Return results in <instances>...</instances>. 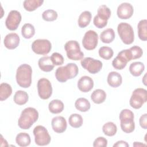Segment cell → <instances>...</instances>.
<instances>
[{
	"instance_id": "30",
	"label": "cell",
	"mask_w": 147,
	"mask_h": 147,
	"mask_svg": "<svg viewBox=\"0 0 147 147\" xmlns=\"http://www.w3.org/2000/svg\"><path fill=\"white\" fill-rule=\"evenodd\" d=\"M16 142L20 146L25 147L30 145L31 142L30 137L26 133H20L16 137Z\"/></svg>"
},
{
	"instance_id": "11",
	"label": "cell",
	"mask_w": 147,
	"mask_h": 147,
	"mask_svg": "<svg viewBox=\"0 0 147 147\" xmlns=\"http://www.w3.org/2000/svg\"><path fill=\"white\" fill-rule=\"evenodd\" d=\"M52 44L47 39H37L34 40L32 44V51L37 55H45L51 51Z\"/></svg>"
},
{
	"instance_id": "28",
	"label": "cell",
	"mask_w": 147,
	"mask_h": 147,
	"mask_svg": "<svg viewBox=\"0 0 147 147\" xmlns=\"http://www.w3.org/2000/svg\"><path fill=\"white\" fill-rule=\"evenodd\" d=\"M29 99V96L26 92L22 90H18L16 92L13 100L14 102L18 105H23L27 103Z\"/></svg>"
},
{
	"instance_id": "34",
	"label": "cell",
	"mask_w": 147,
	"mask_h": 147,
	"mask_svg": "<svg viewBox=\"0 0 147 147\" xmlns=\"http://www.w3.org/2000/svg\"><path fill=\"white\" fill-rule=\"evenodd\" d=\"M21 34L25 38L29 39L32 38L35 34L34 26L29 23L24 24L21 28Z\"/></svg>"
},
{
	"instance_id": "27",
	"label": "cell",
	"mask_w": 147,
	"mask_h": 147,
	"mask_svg": "<svg viewBox=\"0 0 147 147\" xmlns=\"http://www.w3.org/2000/svg\"><path fill=\"white\" fill-rule=\"evenodd\" d=\"M115 32L111 28H108L104 30L100 34V39L101 41L106 44L111 42L115 38Z\"/></svg>"
},
{
	"instance_id": "42",
	"label": "cell",
	"mask_w": 147,
	"mask_h": 147,
	"mask_svg": "<svg viewBox=\"0 0 147 147\" xmlns=\"http://www.w3.org/2000/svg\"><path fill=\"white\" fill-rule=\"evenodd\" d=\"M129 146V145L127 144V142H126V141L121 140V141H117L115 144H114L113 145V146H118V147H120V146H122V147H128Z\"/></svg>"
},
{
	"instance_id": "20",
	"label": "cell",
	"mask_w": 147,
	"mask_h": 147,
	"mask_svg": "<svg viewBox=\"0 0 147 147\" xmlns=\"http://www.w3.org/2000/svg\"><path fill=\"white\" fill-rule=\"evenodd\" d=\"M107 80L110 86L117 88L121 85L122 82V78L121 74L118 72L112 71L109 74Z\"/></svg>"
},
{
	"instance_id": "7",
	"label": "cell",
	"mask_w": 147,
	"mask_h": 147,
	"mask_svg": "<svg viewBox=\"0 0 147 147\" xmlns=\"http://www.w3.org/2000/svg\"><path fill=\"white\" fill-rule=\"evenodd\" d=\"M64 49L67 57L70 60L78 61L82 60L84 57V53L81 51L79 43L77 41H67L64 45Z\"/></svg>"
},
{
	"instance_id": "23",
	"label": "cell",
	"mask_w": 147,
	"mask_h": 147,
	"mask_svg": "<svg viewBox=\"0 0 147 147\" xmlns=\"http://www.w3.org/2000/svg\"><path fill=\"white\" fill-rule=\"evenodd\" d=\"M64 103L59 99H53L51 100L48 105V109L52 114H59L64 110Z\"/></svg>"
},
{
	"instance_id": "26",
	"label": "cell",
	"mask_w": 147,
	"mask_h": 147,
	"mask_svg": "<svg viewBox=\"0 0 147 147\" xmlns=\"http://www.w3.org/2000/svg\"><path fill=\"white\" fill-rule=\"evenodd\" d=\"M138 35L139 38L142 41L147 40V20H141L139 21L138 25Z\"/></svg>"
},
{
	"instance_id": "14",
	"label": "cell",
	"mask_w": 147,
	"mask_h": 147,
	"mask_svg": "<svg viewBox=\"0 0 147 147\" xmlns=\"http://www.w3.org/2000/svg\"><path fill=\"white\" fill-rule=\"evenodd\" d=\"M131 60L129 49H124L118 53L117 57L112 61V65L116 69L122 70L126 66L127 63Z\"/></svg>"
},
{
	"instance_id": "19",
	"label": "cell",
	"mask_w": 147,
	"mask_h": 147,
	"mask_svg": "<svg viewBox=\"0 0 147 147\" xmlns=\"http://www.w3.org/2000/svg\"><path fill=\"white\" fill-rule=\"evenodd\" d=\"M77 86L80 91L87 92L92 89L94 87V81L90 76H83L78 80Z\"/></svg>"
},
{
	"instance_id": "15",
	"label": "cell",
	"mask_w": 147,
	"mask_h": 147,
	"mask_svg": "<svg viewBox=\"0 0 147 147\" xmlns=\"http://www.w3.org/2000/svg\"><path fill=\"white\" fill-rule=\"evenodd\" d=\"M21 13L17 10H11L5 21V25L10 30H16L21 21Z\"/></svg>"
},
{
	"instance_id": "17",
	"label": "cell",
	"mask_w": 147,
	"mask_h": 147,
	"mask_svg": "<svg viewBox=\"0 0 147 147\" xmlns=\"http://www.w3.org/2000/svg\"><path fill=\"white\" fill-rule=\"evenodd\" d=\"M51 125L54 131L57 133H61L65 131L67 127V123L63 117L57 116L52 118Z\"/></svg>"
},
{
	"instance_id": "18",
	"label": "cell",
	"mask_w": 147,
	"mask_h": 147,
	"mask_svg": "<svg viewBox=\"0 0 147 147\" xmlns=\"http://www.w3.org/2000/svg\"><path fill=\"white\" fill-rule=\"evenodd\" d=\"M20 41V37L17 33H10L5 37L3 44L5 47L8 49H14L18 46Z\"/></svg>"
},
{
	"instance_id": "13",
	"label": "cell",
	"mask_w": 147,
	"mask_h": 147,
	"mask_svg": "<svg viewBox=\"0 0 147 147\" xmlns=\"http://www.w3.org/2000/svg\"><path fill=\"white\" fill-rule=\"evenodd\" d=\"M98 42V34L92 30H89L86 32L82 40V45L83 47L88 50L94 49Z\"/></svg>"
},
{
	"instance_id": "37",
	"label": "cell",
	"mask_w": 147,
	"mask_h": 147,
	"mask_svg": "<svg viewBox=\"0 0 147 147\" xmlns=\"http://www.w3.org/2000/svg\"><path fill=\"white\" fill-rule=\"evenodd\" d=\"M57 13L52 9H48L45 10L42 14V18L46 21H53L57 18Z\"/></svg>"
},
{
	"instance_id": "9",
	"label": "cell",
	"mask_w": 147,
	"mask_h": 147,
	"mask_svg": "<svg viewBox=\"0 0 147 147\" xmlns=\"http://www.w3.org/2000/svg\"><path fill=\"white\" fill-rule=\"evenodd\" d=\"M34 136L36 144L39 146L48 145L51 140V136L47 129L43 126L38 125L34 127L33 131Z\"/></svg>"
},
{
	"instance_id": "40",
	"label": "cell",
	"mask_w": 147,
	"mask_h": 147,
	"mask_svg": "<svg viewBox=\"0 0 147 147\" xmlns=\"http://www.w3.org/2000/svg\"><path fill=\"white\" fill-rule=\"evenodd\" d=\"M107 145V140L103 137H98L93 142L94 147H106Z\"/></svg>"
},
{
	"instance_id": "12",
	"label": "cell",
	"mask_w": 147,
	"mask_h": 147,
	"mask_svg": "<svg viewBox=\"0 0 147 147\" xmlns=\"http://www.w3.org/2000/svg\"><path fill=\"white\" fill-rule=\"evenodd\" d=\"M81 65L90 74H95L99 72L102 68V63L90 57H87L81 60Z\"/></svg>"
},
{
	"instance_id": "8",
	"label": "cell",
	"mask_w": 147,
	"mask_h": 147,
	"mask_svg": "<svg viewBox=\"0 0 147 147\" xmlns=\"http://www.w3.org/2000/svg\"><path fill=\"white\" fill-rule=\"evenodd\" d=\"M147 101V91L142 88L135 89L129 100L130 105L135 109H140Z\"/></svg>"
},
{
	"instance_id": "3",
	"label": "cell",
	"mask_w": 147,
	"mask_h": 147,
	"mask_svg": "<svg viewBox=\"0 0 147 147\" xmlns=\"http://www.w3.org/2000/svg\"><path fill=\"white\" fill-rule=\"evenodd\" d=\"M32 69L30 65L23 64L20 65L16 72V81L21 87L26 88L30 86L32 83Z\"/></svg>"
},
{
	"instance_id": "38",
	"label": "cell",
	"mask_w": 147,
	"mask_h": 147,
	"mask_svg": "<svg viewBox=\"0 0 147 147\" xmlns=\"http://www.w3.org/2000/svg\"><path fill=\"white\" fill-rule=\"evenodd\" d=\"M129 51L131 60L139 59L142 56L143 54V51L141 48L137 45L131 47L130 49H129Z\"/></svg>"
},
{
	"instance_id": "5",
	"label": "cell",
	"mask_w": 147,
	"mask_h": 147,
	"mask_svg": "<svg viewBox=\"0 0 147 147\" xmlns=\"http://www.w3.org/2000/svg\"><path fill=\"white\" fill-rule=\"evenodd\" d=\"M111 14V10L107 6L100 5L97 10V14L93 20L94 25L99 29L105 28L107 24V21L110 18Z\"/></svg>"
},
{
	"instance_id": "6",
	"label": "cell",
	"mask_w": 147,
	"mask_h": 147,
	"mask_svg": "<svg viewBox=\"0 0 147 147\" xmlns=\"http://www.w3.org/2000/svg\"><path fill=\"white\" fill-rule=\"evenodd\" d=\"M117 32L122 41L126 45L132 44L134 40V33L132 26L126 22L118 25Z\"/></svg>"
},
{
	"instance_id": "25",
	"label": "cell",
	"mask_w": 147,
	"mask_h": 147,
	"mask_svg": "<svg viewBox=\"0 0 147 147\" xmlns=\"http://www.w3.org/2000/svg\"><path fill=\"white\" fill-rule=\"evenodd\" d=\"M92 15L90 11H84L82 12L78 20V25L81 28H84L88 26L91 20Z\"/></svg>"
},
{
	"instance_id": "43",
	"label": "cell",
	"mask_w": 147,
	"mask_h": 147,
	"mask_svg": "<svg viewBox=\"0 0 147 147\" xmlns=\"http://www.w3.org/2000/svg\"><path fill=\"white\" fill-rule=\"evenodd\" d=\"M143 145H145V144H141V142H134V144H133V146H143Z\"/></svg>"
},
{
	"instance_id": "1",
	"label": "cell",
	"mask_w": 147,
	"mask_h": 147,
	"mask_svg": "<svg viewBox=\"0 0 147 147\" xmlns=\"http://www.w3.org/2000/svg\"><path fill=\"white\" fill-rule=\"evenodd\" d=\"M38 118V112L33 107L25 108L18 120V126L24 130L29 129Z\"/></svg>"
},
{
	"instance_id": "36",
	"label": "cell",
	"mask_w": 147,
	"mask_h": 147,
	"mask_svg": "<svg viewBox=\"0 0 147 147\" xmlns=\"http://www.w3.org/2000/svg\"><path fill=\"white\" fill-rule=\"evenodd\" d=\"M98 53L99 56L105 60L110 59L114 55V52L112 48L106 46L100 47L99 49Z\"/></svg>"
},
{
	"instance_id": "2",
	"label": "cell",
	"mask_w": 147,
	"mask_h": 147,
	"mask_svg": "<svg viewBox=\"0 0 147 147\" xmlns=\"http://www.w3.org/2000/svg\"><path fill=\"white\" fill-rule=\"evenodd\" d=\"M78 72L79 69L77 65L73 63H69L65 66L57 68L55 72V77L59 82L64 83L68 79L75 78Z\"/></svg>"
},
{
	"instance_id": "29",
	"label": "cell",
	"mask_w": 147,
	"mask_h": 147,
	"mask_svg": "<svg viewBox=\"0 0 147 147\" xmlns=\"http://www.w3.org/2000/svg\"><path fill=\"white\" fill-rule=\"evenodd\" d=\"M76 109L81 112H86L91 107L90 102L84 98H79L76 99L75 103Z\"/></svg>"
},
{
	"instance_id": "16",
	"label": "cell",
	"mask_w": 147,
	"mask_h": 147,
	"mask_svg": "<svg viewBox=\"0 0 147 147\" xmlns=\"http://www.w3.org/2000/svg\"><path fill=\"white\" fill-rule=\"evenodd\" d=\"M134 9L133 6L127 2H123L120 4L117 8V14L120 19L127 20L130 18L133 14Z\"/></svg>"
},
{
	"instance_id": "24",
	"label": "cell",
	"mask_w": 147,
	"mask_h": 147,
	"mask_svg": "<svg viewBox=\"0 0 147 147\" xmlns=\"http://www.w3.org/2000/svg\"><path fill=\"white\" fill-rule=\"evenodd\" d=\"M145 69L144 64L140 61L132 63L129 66V71L134 76H140Z\"/></svg>"
},
{
	"instance_id": "21",
	"label": "cell",
	"mask_w": 147,
	"mask_h": 147,
	"mask_svg": "<svg viewBox=\"0 0 147 147\" xmlns=\"http://www.w3.org/2000/svg\"><path fill=\"white\" fill-rule=\"evenodd\" d=\"M38 64L41 70L47 72L52 71L55 67L51 61L49 56H44L40 58L38 61Z\"/></svg>"
},
{
	"instance_id": "22",
	"label": "cell",
	"mask_w": 147,
	"mask_h": 147,
	"mask_svg": "<svg viewBox=\"0 0 147 147\" xmlns=\"http://www.w3.org/2000/svg\"><path fill=\"white\" fill-rule=\"evenodd\" d=\"M106 98V93L102 89H96L94 90L91 95L92 101L96 104H100L104 102Z\"/></svg>"
},
{
	"instance_id": "39",
	"label": "cell",
	"mask_w": 147,
	"mask_h": 147,
	"mask_svg": "<svg viewBox=\"0 0 147 147\" xmlns=\"http://www.w3.org/2000/svg\"><path fill=\"white\" fill-rule=\"evenodd\" d=\"M50 57L54 65H61L64 63L63 56L58 52L53 53Z\"/></svg>"
},
{
	"instance_id": "10",
	"label": "cell",
	"mask_w": 147,
	"mask_h": 147,
	"mask_svg": "<svg viewBox=\"0 0 147 147\" xmlns=\"http://www.w3.org/2000/svg\"><path fill=\"white\" fill-rule=\"evenodd\" d=\"M38 94L42 99H49L52 94V87L50 81L44 78H41L37 82Z\"/></svg>"
},
{
	"instance_id": "33",
	"label": "cell",
	"mask_w": 147,
	"mask_h": 147,
	"mask_svg": "<svg viewBox=\"0 0 147 147\" xmlns=\"http://www.w3.org/2000/svg\"><path fill=\"white\" fill-rule=\"evenodd\" d=\"M68 122L71 126L74 128H79L82 126L83 123V119L81 115L79 114H72L68 118Z\"/></svg>"
},
{
	"instance_id": "44",
	"label": "cell",
	"mask_w": 147,
	"mask_h": 147,
	"mask_svg": "<svg viewBox=\"0 0 147 147\" xmlns=\"http://www.w3.org/2000/svg\"><path fill=\"white\" fill-rule=\"evenodd\" d=\"M142 82H143L144 85L146 86V74H145V75H144V78L142 79Z\"/></svg>"
},
{
	"instance_id": "32",
	"label": "cell",
	"mask_w": 147,
	"mask_h": 147,
	"mask_svg": "<svg viewBox=\"0 0 147 147\" xmlns=\"http://www.w3.org/2000/svg\"><path fill=\"white\" fill-rule=\"evenodd\" d=\"M12 94L11 86L6 83H2L0 85V100L7 99Z\"/></svg>"
},
{
	"instance_id": "35",
	"label": "cell",
	"mask_w": 147,
	"mask_h": 147,
	"mask_svg": "<svg viewBox=\"0 0 147 147\" xmlns=\"http://www.w3.org/2000/svg\"><path fill=\"white\" fill-rule=\"evenodd\" d=\"M102 131L107 136H113L117 131V127L113 122H108L105 123L102 127Z\"/></svg>"
},
{
	"instance_id": "41",
	"label": "cell",
	"mask_w": 147,
	"mask_h": 147,
	"mask_svg": "<svg viewBox=\"0 0 147 147\" xmlns=\"http://www.w3.org/2000/svg\"><path fill=\"white\" fill-rule=\"evenodd\" d=\"M140 125L141 127L144 129H147V114H144L142 115L139 120Z\"/></svg>"
},
{
	"instance_id": "31",
	"label": "cell",
	"mask_w": 147,
	"mask_h": 147,
	"mask_svg": "<svg viewBox=\"0 0 147 147\" xmlns=\"http://www.w3.org/2000/svg\"><path fill=\"white\" fill-rule=\"evenodd\" d=\"M43 3V0H25L23 2V6L26 11H32L41 6Z\"/></svg>"
},
{
	"instance_id": "4",
	"label": "cell",
	"mask_w": 147,
	"mask_h": 147,
	"mask_svg": "<svg viewBox=\"0 0 147 147\" xmlns=\"http://www.w3.org/2000/svg\"><path fill=\"white\" fill-rule=\"evenodd\" d=\"M122 130L126 133H130L134 130L135 123L134 121V114L129 109L122 110L119 116Z\"/></svg>"
}]
</instances>
